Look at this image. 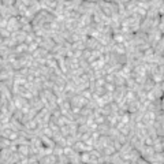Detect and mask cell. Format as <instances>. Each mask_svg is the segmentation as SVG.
I'll return each instance as SVG.
<instances>
[{"mask_svg":"<svg viewBox=\"0 0 164 164\" xmlns=\"http://www.w3.org/2000/svg\"><path fill=\"white\" fill-rule=\"evenodd\" d=\"M141 108V103L138 100H134V101H129V105H127V112L129 113H134L137 111H140Z\"/></svg>","mask_w":164,"mask_h":164,"instance_id":"1","label":"cell"},{"mask_svg":"<svg viewBox=\"0 0 164 164\" xmlns=\"http://www.w3.org/2000/svg\"><path fill=\"white\" fill-rule=\"evenodd\" d=\"M112 43L113 44H123L125 41V34L122 33H112Z\"/></svg>","mask_w":164,"mask_h":164,"instance_id":"2","label":"cell"},{"mask_svg":"<svg viewBox=\"0 0 164 164\" xmlns=\"http://www.w3.org/2000/svg\"><path fill=\"white\" fill-rule=\"evenodd\" d=\"M12 142L14 141H11L8 137H0V148L3 149V148H10L12 145Z\"/></svg>","mask_w":164,"mask_h":164,"instance_id":"3","label":"cell"},{"mask_svg":"<svg viewBox=\"0 0 164 164\" xmlns=\"http://www.w3.org/2000/svg\"><path fill=\"white\" fill-rule=\"evenodd\" d=\"M78 94L84 96L85 99H88L89 101H92V100H93V90H92L90 88H86V89H84V90L81 92V93H78Z\"/></svg>","mask_w":164,"mask_h":164,"instance_id":"4","label":"cell"},{"mask_svg":"<svg viewBox=\"0 0 164 164\" xmlns=\"http://www.w3.org/2000/svg\"><path fill=\"white\" fill-rule=\"evenodd\" d=\"M79 159H81V163H89V161H90V153L81 152L79 153Z\"/></svg>","mask_w":164,"mask_h":164,"instance_id":"5","label":"cell"},{"mask_svg":"<svg viewBox=\"0 0 164 164\" xmlns=\"http://www.w3.org/2000/svg\"><path fill=\"white\" fill-rule=\"evenodd\" d=\"M104 89H105V92H107V93H113V92H115V89H116V86H115V84H107V82H105Z\"/></svg>","mask_w":164,"mask_h":164,"instance_id":"6","label":"cell"},{"mask_svg":"<svg viewBox=\"0 0 164 164\" xmlns=\"http://www.w3.org/2000/svg\"><path fill=\"white\" fill-rule=\"evenodd\" d=\"M38 48H40L38 44H37V43L34 41L33 44H30V45L28 47V53H29V55H32V53H33V52L36 51V49H38Z\"/></svg>","mask_w":164,"mask_h":164,"instance_id":"7","label":"cell"},{"mask_svg":"<svg viewBox=\"0 0 164 164\" xmlns=\"http://www.w3.org/2000/svg\"><path fill=\"white\" fill-rule=\"evenodd\" d=\"M92 56V51L90 49H88V48H85L84 51H82V59H85V60H89Z\"/></svg>","mask_w":164,"mask_h":164,"instance_id":"8","label":"cell"},{"mask_svg":"<svg viewBox=\"0 0 164 164\" xmlns=\"http://www.w3.org/2000/svg\"><path fill=\"white\" fill-rule=\"evenodd\" d=\"M104 79H105L107 84H115V74H107L104 77Z\"/></svg>","mask_w":164,"mask_h":164,"instance_id":"9","label":"cell"},{"mask_svg":"<svg viewBox=\"0 0 164 164\" xmlns=\"http://www.w3.org/2000/svg\"><path fill=\"white\" fill-rule=\"evenodd\" d=\"M26 79H28V82L29 84H34V81H36V77H34V74H29L28 77H26Z\"/></svg>","mask_w":164,"mask_h":164,"instance_id":"10","label":"cell"}]
</instances>
